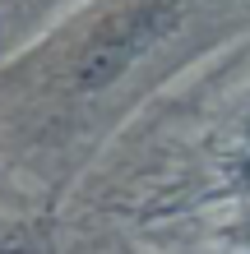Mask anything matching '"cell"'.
Segmentation results:
<instances>
[{
	"instance_id": "obj_1",
	"label": "cell",
	"mask_w": 250,
	"mask_h": 254,
	"mask_svg": "<svg viewBox=\"0 0 250 254\" xmlns=\"http://www.w3.org/2000/svg\"><path fill=\"white\" fill-rule=\"evenodd\" d=\"M185 23V0H97L79 23L56 33L47 56H33L37 65H28V79L56 111L97 107L149 69Z\"/></svg>"
}]
</instances>
